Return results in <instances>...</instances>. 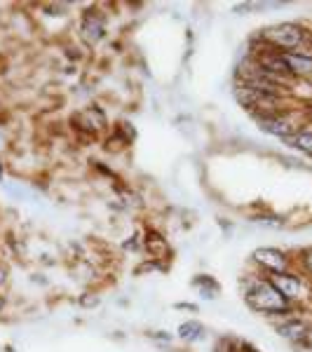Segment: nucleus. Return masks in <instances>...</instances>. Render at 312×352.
<instances>
[{
	"label": "nucleus",
	"instance_id": "obj_12",
	"mask_svg": "<svg viewBox=\"0 0 312 352\" xmlns=\"http://www.w3.org/2000/svg\"><path fill=\"white\" fill-rule=\"evenodd\" d=\"M216 352H258L254 345H249L247 340L240 338H221L216 343Z\"/></svg>",
	"mask_w": 312,
	"mask_h": 352
},
{
	"label": "nucleus",
	"instance_id": "obj_17",
	"mask_svg": "<svg viewBox=\"0 0 312 352\" xmlns=\"http://www.w3.org/2000/svg\"><path fill=\"white\" fill-rule=\"evenodd\" d=\"M303 345H308V348H312V322H310V329H308V333H305V340H303Z\"/></svg>",
	"mask_w": 312,
	"mask_h": 352
},
{
	"label": "nucleus",
	"instance_id": "obj_9",
	"mask_svg": "<svg viewBox=\"0 0 312 352\" xmlns=\"http://www.w3.org/2000/svg\"><path fill=\"white\" fill-rule=\"evenodd\" d=\"M285 144L289 146V148L303 153L305 157H312V129H298L293 136L285 139Z\"/></svg>",
	"mask_w": 312,
	"mask_h": 352
},
{
	"label": "nucleus",
	"instance_id": "obj_18",
	"mask_svg": "<svg viewBox=\"0 0 312 352\" xmlns=\"http://www.w3.org/2000/svg\"><path fill=\"white\" fill-rule=\"evenodd\" d=\"M96 303H99V298H96V296H92V298L85 296V298H82V305H96Z\"/></svg>",
	"mask_w": 312,
	"mask_h": 352
},
{
	"label": "nucleus",
	"instance_id": "obj_14",
	"mask_svg": "<svg viewBox=\"0 0 312 352\" xmlns=\"http://www.w3.org/2000/svg\"><path fill=\"white\" fill-rule=\"evenodd\" d=\"M254 221H258V223H265V226H272V228H282L285 226V221L280 217H256Z\"/></svg>",
	"mask_w": 312,
	"mask_h": 352
},
{
	"label": "nucleus",
	"instance_id": "obj_8",
	"mask_svg": "<svg viewBox=\"0 0 312 352\" xmlns=\"http://www.w3.org/2000/svg\"><path fill=\"white\" fill-rule=\"evenodd\" d=\"M287 59L289 73L293 80H308L312 78V54L310 52H282Z\"/></svg>",
	"mask_w": 312,
	"mask_h": 352
},
{
	"label": "nucleus",
	"instance_id": "obj_3",
	"mask_svg": "<svg viewBox=\"0 0 312 352\" xmlns=\"http://www.w3.org/2000/svg\"><path fill=\"white\" fill-rule=\"evenodd\" d=\"M252 261L256 263V268L263 272L265 277L272 275H285V272L291 270V256L280 247H258L254 249Z\"/></svg>",
	"mask_w": 312,
	"mask_h": 352
},
{
	"label": "nucleus",
	"instance_id": "obj_21",
	"mask_svg": "<svg viewBox=\"0 0 312 352\" xmlns=\"http://www.w3.org/2000/svg\"><path fill=\"white\" fill-rule=\"evenodd\" d=\"M0 179H3V164H0Z\"/></svg>",
	"mask_w": 312,
	"mask_h": 352
},
{
	"label": "nucleus",
	"instance_id": "obj_5",
	"mask_svg": "<svg viewBox=\"0 0 312 352\" xmlns=\"http://www.w3.org/2000/svg\"><path fill=\"white\" fill-rule=\"evenodd\" d=\"M254 120H256L260 132H265L270 136H277V139H282V141L298 132L296 122H293L285 111H282V113H268V116H254Z\"/></svg>",
	"mask_w": 312,
	"mask_h": 352
},
{
	"label": "nucleus",
	"instance_id": "obj_16",
	"mask_svg": "<svg viewBox=\"0 0 312 352\" xmlns=\"http://www.w3.org/2000/svg\"><path fill=\"white\" fill-rule=\"evenodd\" d=\"M177 308L179 310H192V312H197V305L195 303H177Z\"/></svg>",
	"mask_w": 312,
	"mask_h": 352
},
{
	"label": "nucleus",
	"instance_id": "obj_6",
	"mask_svg": "<svg viewBox=\"0 0 312 352\" xmlns=\"http://www.w3.org/2000/svg\"><path fill=\"white\" fill-rule=\"evenodd\" d=\"M310 329V322L300 315H291V317H285V320H277L275 322V331L280 338L289 340L291 345H300L305 340V333Z\"/></svg>",
	"mask_w": 312,
	"mask_h": 352
},
{
	"label": "nucleus",
	"instance_id": "obj_19",
	"mask_svg": "<svg viewBox=\"0 0 312 352\" xmlns=\"http://www.w3.org/2000/svg\"><path fill=\"white\" fill-rule=\"evenodd\" d=\"M293 352H312V348H308V345H293Z\"/></svg>",
	"mask_w": 312,
	"mask_h": 352
},
{
	"label": "nucleus",
	"instance_id": "obj_2",
	"mask_svg": "<svg viewBox=\"0 0 312 352\" xmlns=\"http://www.w3.org/2000/svg\"><path fill=\"white\" fill-rule=\"evenodd\" d=\"M256 38L263 45L280 52H305V47L312 43L310 31L296 21H280L275 26H268L256 33Z\"/></svg>",
	"mask_w": 312,
	"mask_h": 352
},
{
	"label": "nucleus",
	"instance_id": "obj_1",
	"mask_svg": "<svg viewBox=\"0 0 312 352\" xmlns=\"http://www.w3.org/2000/svg\"><path fill=\"white\" fill-rule=\"evenodd\" d=\"M242 294H245V303L254 312H258V315H263V317H270V320H275V322L296 315V305L289 303V300L277 292V287L270 282V277H265L263 272L254 277H247Z\"/></svg>",
	"mask_w": 312,
	"mask_h": 352
},
{
	"label": "nucleus",
	"instance_id": "obj_11",
	"mask_svg": "<svg viewBox=\"0 0 312 352\" xmlns=\"http://www.w3.org/2000/svg\"><path fill=\"white\" fill-rule=\"evenodd\" d=\"M192 287L200 289V296L209 298V300L216 298V294H219V282L209 275H197L195 280H192Z\"/></svg>",
	"mask_w": 312,
	"mask_h": 352
},
{
	"label": "nucleus",
	"instance_id": "obj_13",
	"mask_svg": "<svg viewBox=\"0 0 312 352\" xmlns=\"http://www.w3.org/2000/svg\"><path fill=\"white\" fill-rule=\"evenodd\" d=\"M298 263H300V275L308 277V280H312V247L300 249Z\"/></svg>",
	"mask_w": 312,
	"mask_h": 352
},
{
	"label": "nucleus",
	"instance_id": "obj_20",
	"mask_svg": "<svg viewBox=\"0 0 312 352\" xmlns=\"http://www.w3.org/2000/svg\"><path fill=\"white\" fill-rule=\"evenodd\" d=\"M3 305H5V298H3V296H0V310H3Z\"/></svg>",
	"mask_w": 312,
	"mask_h": 352
},
{
	"label": "nucleus",
	"instance_id": "obj_10",
	"mask_svg": "<svg viewBox=\"0 0 312 352\" xmlns=\"http://www.w3.org/2000/svg\"><path fill=\"white\" fill-rule=\"evenodd\" d=\"M204 333H207V329L197 320H188L179 327V338L186 340V343H197V340L204 338Z\"/></svg>",
	"mask_w": 312,
	"mask_h": 352
},
{
	"label": "nucleus",
	"instance_id": "obj_7",
	"mask_svg": "<svg viewBox=\"0 0 312 352\" xmlns=\"http://www.w3.org/2000/svg\"><path fill=\"white\" fill-rule=\"evenodd\" d=\"M80 36L85 45H96L99 41H104L106 36V21H104V14L99 10H87L82 14V21H80Z\"/></svg>",
	"mask_w": 312,
	"mask_h": 352
},
{
	"label": "nucleus",
	"instance_id": "obj_4",
	"mask_svg": "<svg viewBox=\"0 0 312 352\" xmlns=\"http://www.w3.org/2000/svg\"><path fill=\"white\" fill-rule=\"evenodd\" d=\"M270 282L291 305H298L300 300L308 296V282H305V277L300 272L289 270L285 275H272Z\"/></svg>",
	"mask_w": 312,
	"mask_h": 352
},
{
	"label": "nucleus",
	"instance_id": "obj_15",
	"mask_svg": "<svg viewBox=\"0 0 312 352\" xmlns=\"http://www.w3.org/2000/svg\"><path fill=\"white\" fill-rule=\"evenodd\" d=\"M5 285H8V268L0 263V287H5Z\"/></svg>",
	"mask_w": 312,
	"mask_h": 352
}]
</instances>
